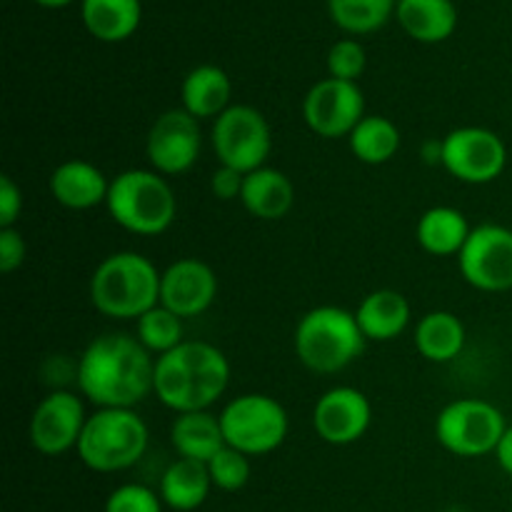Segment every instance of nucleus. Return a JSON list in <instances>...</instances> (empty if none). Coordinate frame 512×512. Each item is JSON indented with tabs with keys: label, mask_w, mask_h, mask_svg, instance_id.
I'll return each mask as SVG.
<instances>
[{
	"label": "nucleus",
	"mask_w": 512,
	"mask_h": 512,
	"mask_svg": "<svg viewBox=\"0 0 512 512\" xmlns=\"http://www.w3.org/2000/svg\"><path fill=\"white\" fill-rule=\"evenodd\" d=\"M415 348L430 363H450L465 348L463 320L448 310H433L423 315L415 328Z\"/></svg>",
	"instance_id": "nucleus-26"
},
{
	"label": "nucleus",
	"mask_w": 512,
	"mask_h": 512,
	"mask_svg": "<svg viewBox=\"0 0 512 512\" xmlns=\"http://www.w3.org/2000/svg\"><path fill=\"white\" fill-rule=\"evenodd\" d=\"M150 355L135 335H100L80 355V393L98 408H135L153 393L155 360Z\"/></svg>",
	"instance_id": "nucleus-1"
},
{
	"label": "nucleus",
	"mask_w": 512,
	"mask_h": 512,
	"mask_svg": "<svg viewBox=\"0 0 512 512\" xmlns=\"http://www.w3.org/2000/svg\"><path fill=\"white\" fill-rule=\"evenodd\" d=\"M105 208L115 225L145 238L165 233L178 213L175 193L168 180L155 170L140 168L123 170L110 180Z\"/></svg>",
	"instance_id": "nucleus-5"
},
{
	"label": "nucleus",
	"mask_w": 512,
	"mask_h": 512,
	"mask_svg": "<svg viewBox=\"0 0 512 512\" xmlns=\"http://www.w3.org/2000/svg\"><path fill=\"white\" fill-rule=\"evenodd\" d=\"M208 473L215 488L225 490V493H235V490L248 485L250 460L245 453L225 445V448L208 463Z\"/></svg>",
	"instance_id": "nucleus-30"
},
{
	"label": "nucleus",
	"mask_w": 512,
	"mask_h": 512,
	"mask_svg": "<svg viewBox=\"0 0 512 512\" xmlns=\"http://www.w3.org/2000/svg\"><path fill=\"white\" fill-rule=\"evenodd\" d=\"M440 163L460 183L485 185L503 175L508 148L493 130L465 125V128L450 130L443 138Z\"/></svg>",
	"instance_id": "nucleus-10"
},
{
	"label": "nucleus",
	"mask_w": 512,
	"mask_h": 512,
	"mask_svg": "<svg viewBox=\"0 0 512 512\" xmlns=\"http://www.w3.org/2000/svg\"><path fill=\"white\" fill-rule=\"evenodd\" d=\"M230 383V363L205 340H185L155 358L153 393L175 413H198L218 403Z\"/></svg>",
	"instance_id": "nucleus-2"
},
{
	"label": "nucleus",
	"mask_w": 512,
	"mask_h": 512,
	"mask_svg": "<svg viewBox=\"0 0 512 512\" xmlns=\"http://www.w3.org/2000/svg\"><path fill=\"white\" fill-rule=\"evenodd\" d=\"M365 63H368V58H365V48L353 38L338 40L328 53L330 78L358 83L360 75L365 73Z\"/></svg>",
	"instance_id": "nucleus-31"
},
{
	"label": "nucleus",
	"mask_w": 512,
	"mask_h": 512,
	"mask_svg": "<svg viewBox=\"0 0 512 512\" xmlns=\"http://www.w3.org/2000/svg\"><path fill=\"white\" fill-rule=\"evenodd\" d=\"M495 458H498L500 468H503L508 475H512V425L505 430L503 438H500L498 448H495Z\"/></svg>",
	"instance_id": "nucleus-36"
},
{
	"label": "nucleus",
	"mask_w": 512,
	"mask_h": 512,
	"mask_svg": "<svg viewBox=\"0 0 512 512\" xmlns=\"http://www.w3.org/2000/svg\"><path fill=\"white\" fill-rule=\"evenodd\" d=\"M105 512H163V498L145 485L128 483L110 493Z\"/></svg>",
	"instance_id": "nucleus-32"
},
{
	"label": "nucleus",
	"mask_w": 512,
	"mask_h": 512,
	"mask_svg": "<svg viewBox=\"0 0 512 512\" xmlns=\"http://www.w3.org/2000/svg\"><path fill=\"white\" fill-rule=\"evenodd\" d=\"M303 118L320 138H343L365 118V95L358 83L338 78L318 80L303 98Z\"/></svg>",
	"instance_id": "nucleus-12"
},
{
	"label": "nucleus",
	"mask_w": 512,
	"mask_h": 512,
	"mask_svg": "<svg viewBox=\"0 0 512 512\" xmlns=\"http://www.w3.org/2000/svg\"><path fill=\"white\" fill-rule=\"evenodd\" d=\"M510 512H512V508H510Z\"/></svg>",
	"instance_id": "nucleus-38"
},
{
	"label": "nucleus",
	"mask_w": 512,
	"mask_h": 512,
	"mask_svg": "<svg viewBox=\"0 0 512 512\" xmlns=\"http://www.w3.org/2000/svg\"><path fill=\"white\" fill-rule=\"evenodd\" d=\"M83 25L103 43L128 40L143 20L140 0H80Z\"/></svg>",
	"instance_id": "nucleus-23"
},
{
	"label": "nucleus",
	"mask_w": 512,
	"mask_h": 512,
	"mask_svg": "<svg viewBox=\"0 0 512 512\" xmlns=\"http://www.w3.org/2000/svg\"><path fill=\"white\" fill-rule=\"evenodd\" d=\"M110 180L88 160H65L50 175V195L68 210H90L108 200Z\"/></svg>",
	"instance_id": "nucleus-17"
},
{
	"label": "nucleus",
	"mask_w": 512,
	"mask_h": 512,
	"mask_svg": "<svg viewBox=\"0 0 512 512\" xmlns=\"http://www.w3.org/2000/svg\"><path fill=\"white\" fill-rule=\"evenodd\" d=\"M200 150H203L200 120L193 118L188 110H165L150 125L148 140H145V153H148V160L155 168V173H188L198 163Z\"/></svg>",
	"instance_id": "nucleus-13"
},
{
	"label": "nucleus",
	"mask_w": 512,
	"mask_h": 512,
	"mask_svg": "<svg viewBox=\"0 0 512 512\" xmlns=\"http://www.w3.org/2000/svg\"><path fill=\"white\" fill-rule=\"evenodd\" d=\"M88 415L78 395L55 390L38 403L30 418V443L43 455H63L78 448Z\"/></svg>",
	"instance_id": "nucleus-14"
},
{
	"label": "nucleus",
	"mask_w": 512,
	"mask_h": 512,
	"mask_svg": "<svg viewBox=\"0 0 512 512\" xmlns=\"http://www.w3.org/2000/svg\"><path fill=\"white\" fill-rule=\"evenodd\" d=\"M160 278L153 260L120 250L98 263L90 278V303L113 320H138L160 303Z\"/></svg>",
	"instance_id": "nucleus-3"
},
{
	"label": "nucleus",
	"mask_w": 512,
	"mask_h": 512,
	"mask_svg": "<svg viewBox=\"0 0 512 512\" xmlns=\"http://www.w3.org/2000/svg\"><path fill=\"white\" fill-rule=\"evenodd\" d=\"M230 95H233V85H230L228 73L218 65H198L185 75L180 85L183 110H188L198 120H215L223 115L230 108Z\"/></svg>",
	"instance_id": "nucleus-20"
},
{
	"label": "nucleus",
	"mask_w": 512,
	"mask_h": 512,
	"mask_svg": "<svg viewBox=\"0 0 512 512\" xmlns=\"http://www.w3.org/2000/svg\"><path fill=\"white\" fill-rule=\"evenodd\" d=\"M213 480H210L208 465L198 460L178 458L168 465V470L160 478V498L168 508L190 512L205 503Z\"/></svg>",
	"instance_id": "nucleus-25"
},
{
	"label": "nucleus",
	"mask_w": 512,
	"mask_h": 512,
	"mask_svg": "<svg viewBox=\"0 0 512 512\" xmlns=\"http://www.w3.org/2000/svg\"><path fill=\"white\" fill-rule=\"evenodd\" d=\"M505 415L488 400L460 398L448 403L435 420V438L458 458H480L495 453L505 435Z\"/></svg>",
	"instance_id": "nucleus-8"
},
{
	"label": "nucleus",
	"mask_w": 512,
	"mask_h": 512,
	"mask_svg": "<svg viewBox=\"0 0 512 512\" xmlns=\"http://www.w3.org/2000/svg\"><path fill=\"white\" fill-rule=\"evenodd\" d=\"M295 200V188L283 170L258 168L245 175L240 203L250 215L260 220H280L290 213Z\"/></svg>",
	"instance_id": "nucleus-19"
},
{
	"label": "nucleus",
	"mask_w": 512,
	"mask_h": 512,
	"mask_svg": "<svg viewBox=\"0 0 512 512\" xmlns=\"http://www.w3.org/2000/svg\"><path fill=\"white\" fill-rule=\"evenodd\" d=\"M33 3H38L40 8H65V5L75 3V0H33Z\"/></svg>",
	"instance_id": "nucleus-37"
},
{
	"label": "nucleus",
	"mask_w": 512,
	"mask_h": 512,
	"mask_svg": "<svg viewBox=\"0 0 512 512\" xmlns=\"http://www.w3.org/2000/svg\"><path fill=\"white\" fill-rule=\"evenodd\" d=\"M398 8V0H328V13L340 30L368 35L383 28Z\"/></svg>",
	"instance_id": "nucleus-28"
},
{
	"label": "nucleus",
	"mask_w": 512,
	"mask_h": 512,
	"mask_svg": "<svg viewBox=\"0 0 512 512\" xmlns=\"http://www.w3.org/2000/svg\"><path fill=\"white\" fill-rule=\"evenodd\" d=\"M170 443L180 458L198 460L205 465L228 445L223 428H220V418H215L208 410L180 413L170 428Z\"/></svg>",
	"instance_id": "nucleus-22"
},
{
	"label": "nucleus",
	"mask_w": 512,
	"mask_h": 512,
	"mask_svg": "<svg viewBox=\"0 0 512 512\" xmlns=\"http://www.w3.org/2000/svg\"><path fill=\"white\" fill-rule=\"evenodd\" d=\"M350 153L368 165H383L400 150V128L383 115H365L348 135Z\"/></svg>",
	"instance_id": "nucleus-27"
},
{
	"label": "nucleus",
	"mask_w": 512,
	"mask_h": 512,
	"mask_svg": "<svg viewBox=\"0 0 512 512\" xmlns=\"http://www.w3.org/2000/svg\"><path fill=\"white\" fill-rule=\"evenodd\" d=\"M245 175L240 170L228 168V165H218V170L210 178V193L218 200H235L243 193Z\"/></svg>",
	"instance_id": "nucleus-34"
},
{
	"label": "nucleus",
	"mask_w": 512,
	"mask_h": 512,
	"mask_svg": "<svg viewBox=\"0 0 512 512\" xmlns=\"http://www.w3.org/2000/svg\"><path fill=\"white\" fill-rule=\"evenodd\" d=\"M183 335V318L160 303L155 308H150L145 315H140L138 330H135V338L143 343V348L148 353H155L158 358L178 348L180 343H185Z\"/></svg>",
	"instance_id": "nucleus-29"
},
{
	"label": "nucleus",
	"mask_w": 512,
	"mask_h": 512,
	"mask_svg": "<svg viewBox=\"0 0 512 512\" xmlns=\"http://www.w3.org/2000/svg\"><path fill=\"white\" fill-rule=\"evenodd\" d=\"M20 210H23V193L13 183V178L3 175L0 178V228H13Z\"/></svg>",
	"instance_id": "nucleus-35"
},
{
	"label": "nucleus",
	"mask_w": 512,
	"mask_h": 512,
	"mask_svg": "<svg viewBox=\"0 0 512 512\" xmlns=\"http://www.w3.org/2000/svg\"><path fill=\"white\" fill-rule=\"evenodd\" d=\"M25 260V240L20 230L0 228V270L5 275L18 270Z\"/></svg>",
	"instance_id": "nucleus-33"
},
{
	"label": "nucleus",
	"mask_w": 512,
	"mask_h": 512,
	"mask_svg": "<svg viewBox=\"0 0 512 512\" xmlns=\"http://www.w3.org/2000/svg\"><path fill=\"white\" fill-rule=\"evenodd\" d=\"M410 315H413V310H410L408 298L398 290L388 288L365 295L363 303L355 310L363 335L375 343H388V340L403 335L410 325Z\"/></svg>",
	"instance_id": "nucleus-18"
},
{
	"label": "nucleus",
	"mask_w": 512,
	"mask_h": 512,
	"mask_svg": "<svg viewBox=\"0 0 512 512\" xmlns=\"http://www.w3.org/2000/svg\"><path fill=\"white\" fill-rule=\"evenodd\" d=\"M373 408L365 393L350 385H338L320 395L313 408V428L330 445H353L368 433Z\"/></svg>",
	"instance_id": "nucleus-15"
},
{
	"label": "nucleus",
	"mask_w": 512,
	"mask_h": 512,
	"mask_svg": "<svg viewBox=\"0 0 512 512\" xmlns=\"http://www.w3.org/2000/svg\"><path fill=\"white\" fill-rule=\"evenodd\" d=\"M365 335L358 318L338 305H318L295 325V355L308 370L333 375L363 355Z\"/></svg>",
	"instance_id": "nucleus-4"
},
{
	"label": "nucleus",
	"mask_w": 512,
	"mask_h": 512,
	"mask_svg": "<svg viewBox=\"0 0 512 512\" xmlns=\"http://www.w3.org/2000/svg\"><path fill=\"white\" fill-rule=\"evenodd\" d=\"M210 143L220 165L240 170L243 175L265 168V160L273 150V133L253 105H230L223 115L213 120Z\"/></svg>",
	"instance_id": "nucleus-9"
},
{
	"label": "nucleus",
	"mask_w": 512,
	"mask_h": 512,
	"mask_svg": "<svg viewBox=\"0 0 512 512\" xmlns=\"http://www.w3.org/2000/svg\"><path fill=\"white\" fill-rule=\"evenodd\" d=\"M218 295V278L213 268L198 258H180L163 270L160 305L180 318H195L213 305Z\"/></svg>",
	"instance_id": "nucleus-16"
},
{
	"label": "nucleus",
	"mask_w": 512,
	"mask_h": 512,
	"mask_svg": "<svg viewBox=\"0 0 512 512\" xmlns=\"http://www.w3.org/2000/svg\"><path fill=\"white\" fill-rule=\"evenodd\" d=\"M395 18L418 43H443L458 28L453 0H398Z\"/></svg>",
	"instance_id": "nucleus-21"
},
{
	"label": "nucleus",
	"mask_w": 512,
	"mask_h": 512,
	"mask_svg": "<svg viewBox=\"0 0 512 512\" xmlns=\"http://www.w3.org/2000/svg\"><path fill=\"white\" fill-rule=\"evenodd\" d=\"M470 230L473 228L468 225V218L458 208L435 205V208L425 210L415 235L425 253L435 255V258H448V255H460V250L468 243Z\"/></svg>",
	"instance_id": "nucleus-24"
},
{
	"label": "nucleus",
	"mask_w": 512,
	"mask_h": 512,
	"mask_svg": "<svg viewBox=\"0 0 512 512\" xmlns=\"http://www.w3.org/2000/svg\"><path fill=\"white\" fill-rule=\"evenodd\" d=\"M218 418L225 443L248 458L273 453L288 438V413L270 395L248 393L233 398Z\"/></svg>",
	"instance_id": "nucleus-7"
},
{
	"label": "nucleus",
	"mask_w": 512,
	"mask_h": 512,
	"mask_svg": "<svg viewBox=\"0 0 512 512\" xmlns=\"http://www.w3.org/2000/svg\"><path fill=\"white\" fill-rule=\"evenodd\" d=\"M148 443V425L133 408H98L88 415L75 450L95 473H120L143 460Z\"/></svg>",
	"instance_id": "nucleus-6"
},
{
	"label": "nucleus",
	"mask_w": 512,
	"mask_h": 512,
	"mask_svg": "<svg viewBox=\"0 0 512 512\" xmlns=\"http://www.w3.org/2000/svg\"><path fill=\"white\" fill-rule=\"evenodd\" d=\"M458 265L463 278L483 293L512 290V230L498 223L473 228Z\"/></svg>",
	"instance_id": "nucleus-11"
}]
</instances>
